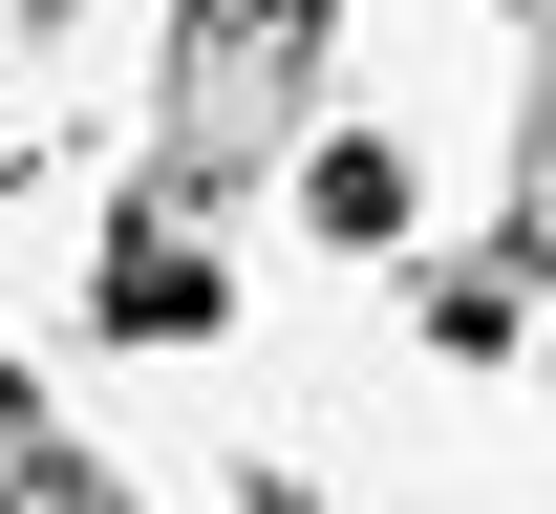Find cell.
Here are the masks:
<instances>
[{"label":"cell","mask_w":556,"mask_h":514,"mask_svg":"<svg viewBox=\"0 0 556 514\" xmlns=\"http://www.w3.org/2000/svg\"><path fill=\"white\" fill-rule=\"evenodd\" d=\"M0 514H129L65 429H43V386H22V365H0Z\"/></svg>","instance_id":"3957f363"},{"label":"cell","mask_w":556,"mask_h":514,"mask_svg":"<svg viewBox=\"0 0 556 514\" xmlns=\"http://www.w3.org/2000/svg\"><path fill=\"white\" fill-rule=\"evenodd\" d=\"M300 108H321V0H172V86H150V172H129V215L214 236L278 150H300Z\"/></svg>","instance_id":"6da1fadb"},{"label":"cell","mask_w":556,"mask_h":514,"mask_svg":"<svg viewBox=\"0 0 556 514\" xmlns=\"http://www.w3.org/2000/svg\"><path fill=\"white\" fill-rule=\"evenodd\" d=\"M108 322H129V343H193V322H214V236L129 215V236H108Z\"/></svg>","instance_id":"7a4b0ae2"},{"label":"cell","mask_w":556,"mask_h":514,"mask_svg":"<svg viewBox=\"0 0 556 514\" xmlns=\"http://www.w3.org/2000/svg\"><path fill=\"white\" fill-rule=\"evenodd\" d=\"M321 236H407V172L386 150H321Z\"/></svg>","instance_id":"277c9868"}]
</instances>
